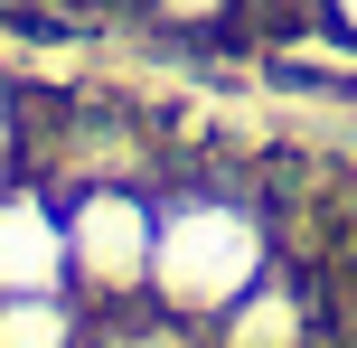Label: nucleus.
I'll return each mask as SVG.
<instances>
[{"mask_svg":"<svg viewBox=\"0 0 357 348\" xmlns=\"http://www.w3.org/2000/svg\"><path fill=\"white\" fill-rule=\"evenodd\" d=\"M151 236H160V207L132 179H85L66 198V292L94 311L151 301Z\"/></svg>","mask_w":357,"mask_h":348,"instance_id":"obj_2","label":"nucleus"},{"mask_svg":"<svg viewBox=\"0 0 357 348\" xmlns=\"http://www.w3.org/2000/svg\"><path fill=\"white\" fill-rule=\"evenodd\" d=\"M320 19H329V29H339L348 47H357V0H320Z\"/></svg>","mask_w":357,"mask_h":348,"instance_id":"obj_7","label":"nucleus"},{"mask_svg":"<svg viewBox=\"0 0 357 348\" xmlns=\"http://www.w3.org/2000/svg\"><path fill=\"white\" fill-rule=\"evenodd\" d=\"M264 273H273V226H264V207L226 198V188H178V198H160L151 301H160L169 320H226Z\"/></svg>","mask_w":357,"mask_h":348,"instance_id":"obj_1","label":"nucleus"},{"mask_svg":"<svg viewBox=\"0 0 357 348\" xmlns=\"http://www.w3.org/2000/svg\"><path fill=\"white\" fill-rule=\"evenodd\" d=\"M0 348H85V311L66 292H0Z\"/></svg>","mask_w":357,"mask_h":348,"instance_id":"obj_4","label":"nucleus"},{"mask_svg":"<svg viewBox=\"0 0 357 348\" xmlns=\"http://www.w3.org/2000/svg\"><path fill=\"white\" fill-rule=\"evenodd\" d=\"M0 292H66V207L38 179H0Z\"/></svg>","mask_w":357,"mask_h":348,"instance_id":"obj_3","label":"nucleus"},{"mask_svg":"<svg viewBox=\"0 0 357 348\" xmlns=\"http://www.w3.org/2000/svg\"><path fill=\"white\" fill-rule=\"evenodd\" d=\"M10 160H19V104L0 94V179H10Z\"/></svg>","mask_w":357,"mask_h":348,"instance_id":"obj_6","label":"nucleus"},{"mask_svg":"<svg viewBox=\"0 0 357 348\" xmlns=\"http://www.w3.org/2000/svg\"><path fill=\"white\" fill-rule=\"evenodd\" d=\"M151 10H160L169 29H216V19H226L235 0H151Z\"/></svg>","mask_w":357,"mask_h":348,"instance_id":"obj_5","label":"nucleus"}]
</instances>
